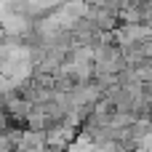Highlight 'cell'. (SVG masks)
Returning a JSON list of instances; mask_svg holds the SVG:
<instances>
[{
    "instance_id": "obj_1",
    "label": "cell",
    "mask_w": 152,
    "mask_h": 152,
    "mask_svg": "<svg viewBox=\"0 0 152 152\" xmlns=\"http://www.w3.org/2000/svg\"><path fill=\"white\" fill-rule=\"evenodd\" d=\"M126 67L128 64L120 45H115L110 35H102V40L94 45V77H118Z\"/></svg>"
},
{
    "instance_id": "obj_2",
    "label": "cell",
    "mask_w": 152,
    "mask_h": 152,
    "mask_svg": "<svg viewBox=\"0 0 152 152\" xmlns=\"http://www.w3.org/2000/svg\"><path fill=\"white\" fill-rule=\"evenodd\" d=\"M96 152H134L131 147H126L123 142H107V144H99Z\"/></svg>"
},
{
    "instance_id": "obj_3",
    "label": "cell",
    "mask_w": 152,
    "mask_h": 152,
    "mask_svg": "<svg viewBox=\"0 0 152 152\" xmlns=\"http://www.w3.org/2000/svg\"><path fill=\"white\" fill-rule=\"evenodd\" d=\"M13 128H19L13 120H11V115L0 107V134H8V131H13Z\"/></svg>"
}]
</instances>
